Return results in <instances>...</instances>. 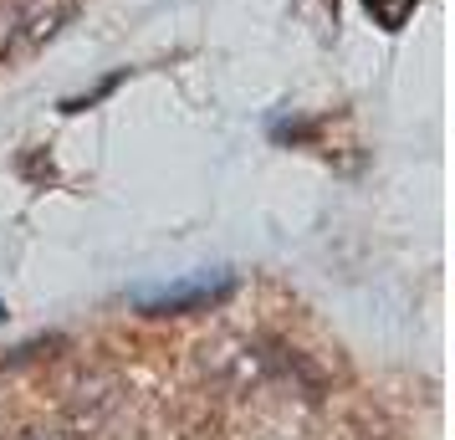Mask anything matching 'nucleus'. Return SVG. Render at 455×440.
Wrapping results in <instances>:
<instances>
[{
    "label": "nucleus",
    "mask_w": 455,
    "mask_h": 440,
    "mask_svg": "<svg viewBox=\"0 0 455 440\" xmlns=\"http://www.w3.org/2000/svg\"><path fill=\"white\" fill-rule=\"evenodd\" d=\"M16 440H52V436H42V430H21Z\"/></svg>",
    "instance_id": "5"
},
{
    "label": "nucleus",
    "mask_w": 455,
    "mask_h": 440,
    "mask_svg": "<svg viewBox=\"0 0 455 440\" xmlns=\"http://www.w3.org/2000/svg\"><path fill=\"white\" fill-rule=\"evenodd\" d=\"M369 16L384 26V31H399V26L414 16V0H369Z\"/></svg>",
    "instance_id": "3"
},
{
    "label": "nucleus",
    "mask_w": 455,
    "mask_h": 440,
    "mask_svg": "<svg viewBox=\"0 0 455 440\" xmlns=\"http://www.w3.org/2000/svg\"><path fill=\"white\" fill-rule=\"evenodd\" d=\"M0 317H5V308H0Z\"/></svg>",
    "instance_id": "6"
},
{
    "label": "nucleus",
    "mask_w": 455,
    "mask_h": 440,
    "mask_svg": "<svg viewBox=\"0 0 455 440\" xmlns=\"http://www.w3.org/2000/svg\"><path fill=\"white\" fill-rule=\"evenodd\" d=\"M230 292V276H189V282H180V287H164V292L154 297H139V308H144L148 317H180V313H205V308H215L220 297Z\"/></svg>",
    "instance_id": "1"
},
{
    "label": "nucleus",
    "mask_w": 455,
    "mask_h": 440,
    "mask_svg": "<svg viewBox=\"0 0 455 440\" xmlns=\"http://www.w3.org/2000/svg\"><path fill=\"white\" fill-rule=\"evenodd\" d=\"M72 11V0H31V5H21V36L26 46H36V42H46L57 26H62V16Z\"/></svg>",
    "instance_id": "2"
},
{
    "label": "nucleus",
    "mask_w": 455,
    "mask_h": 440,
    "mask_svg": "<svg viewBox=\"0 0 455 440\" xmlns=\"http://www.w3.org/2000/svg\"><path fill=\"white\" fill-rule=\"evenodd\" d=\"M16 31H21V5H16V0H0V57L11 52Z\"/></svg>",
    "instance_id": "4"
}]
</instances>
